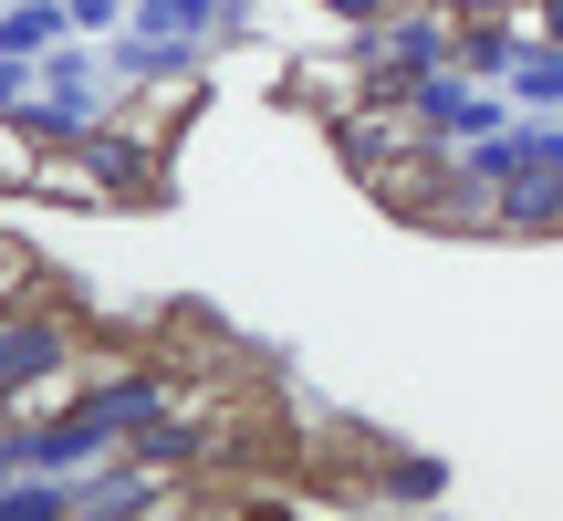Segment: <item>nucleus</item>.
<instances>
[{"mask_svg": "<svg viewBox=\"0 0 563 521\" xmlns=\"http://www.w3.org/2000/svg\"><path fill=\"white\" fill-rule=\"evenodd\" d=\"M32 178H42V146L0 115V199H32Z\"/></svg>", "mask_w": 563, "mask_h": 521, "instance_id": "9d476101", "label": "nucleus"}, {"mask_svg": "<svg viewBox=\"0 0 563 521\" xmlns=\"http://www.w3.org/2000/svg\"><path fill=\"white\" fill-rule=\"evenodd\" d=\"M313 11L334 21V32H355V21H386V11H397V0H313Z\"/></svg>", "mask_w": 563, "mask_h": 521, "instance_id": "9b49d317", "label": "nucleus"}, {"mask_svg": "<svg viewBox=\"0 0 563 521\" xmlns=\"http://www.w3.org/2000/svg\"><path fill=\"white\" fill-rule=\"evenodd\" d=\"M407 104H418L428 136H449V146H460V136H490V125L522 115V104H511V84H470V74H428Z\"/></svg>", "mask_w": 563, "mask_h": 521, "instance_id": "7ed1b4c3", "label": "nucleus"}, {"mask_svg": "<svg viewBox=\"0 0 563 521\" xmlns=\"http://www.w3.org/2000/svg\"><path fill=\"white\" fill-rule=\"evenodd\" d=\"M323 136H334V157H344V178H355V188H376L386 167L439 157V146H449V136H428V115L407 95H355L344 115H323Z\"/></svg>", "mask_w": 563, "mask_h": 521, "instance_id": "f03ea898", "label": "nucleus"}, {"mask_svg": "<svg viewBox=\"0 0 563 521\" xmlns=\"http://www.w3.org/2000/svg\"><path fill=\"white\" fill-rule=\"evenodd\" d=\"M522 11H532V32H553V42H563V0H522Z\"/></svg>", "mask_w": 563, "mask_h": 521, "instance_id": "ddd939ff", "label": "nucleus"}, {"mask_svg": "<svg viewBox=\"0 0 563 521\" xmlns=\"http://www.w3.org/2000/svg\"><path fill=\"white\" fill-rule=\"evenodd\" d=\"M365 501H449V459H428V448H376V469H365Z\"/></svg>", "mask_w": 563, "mask_h": 521, "instance_id": "423d86ee", "label": "nucleus"}, {"mask_svg": "<svg viewBox=\"0 0 563 521\" xmlns=\"http://www.w3.org/2000/svg\"><path fill=\"white\" fill-rule=\"evenodd\" d=\"M42 281H53V260H42L32 241H11V230H0V313H11V302H32Z\"/></svg>", "mask_w": 563, "mask_h": 521, "instance_id": "1a4fd4ad", "label": "nucleus"}, {"mask_svg": "<svg viewBox=\"0 0 563 521\" xmlns=\"http://www.w3.org/2000/svg\"><path fill=\"white\" fill-rule=\"evenodd\" d=\"M209 104V63H178V74H146V84H125V104H115V125H136V136H178L188 115Z\"/></svg>", "mask_w": 563, "mask_h": 521, "instance_id": "20e7f679", "label": "nucleus"}, {"mask_svg": "<svg viewBox=\"0 0 563 521\" xmlns=\"http://www.w3.org/2000/svg\"><path fill=\"white\" fill-rule=\"evenodd\" d=\"M511 104H522V115H563V42L553 32L522 42V63H511Z\"/></svg>", "mask_w": 563, "mask_h": 521, "instance_id": "0eeeda50", "label": "nucleus"}, {"mask_svg": "<svg viewBox=\"0 0 563 521\" xmlns=\"http://www.w3.org/2000/svg\"><path fill=\"white\" fill-rule=\"evenodd\" d=\"M449 53H460V11L449 0H397L386 21L344 32V63L365 74V95H418L428 74H449Z\"/></svg>", "mask_w": 563, "mask_h": 521, "instance_id": "f257e3e1", "label": "nucleus"}, {"mask_svg": "<svg viewBox=\"0 0 563 521\" xmlns=\"http://www.w3.org/2000/svg\"><path fill=\"white\" fill-rule=\"evenodd\" d=\"M63 32H74V21H63V0H11V11H0V53H21V63H42Z\"/></svg>", "mask_w": 563, "mask_h": 521, "instance_id": "6e6552de", "label": "nucleus"}, {"mask_svg": "<svg viewBox=\"0 0 563 521\" xmlns=\"http://www.w3.org/2000/svg\"><path fill=\"white\" fill-rule=\"evenodd\" d=\"M522 42H532V11H460V53H449V74H470V84H511Z\"/></svg>", "mask_w": 563, "mask_h": 521, "instance_id": "39448f33", "label": "nucleus"}, {"mask_svg": "<svg viewBox=\"0 0 563 521\" xmlns=\"http://www.w3.org/2000/svg\"><path fill=\"white\" fill-rule=\"evenodd\" d=\"M21 439H32V418H21V397H11V386H0V448H11V459H21Z\"/></svg>", "mask_w": 563, "mask_h": 521, "instance_id": "f8f14e48", "label": "nucleus"}]
</instances>
